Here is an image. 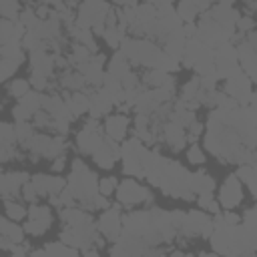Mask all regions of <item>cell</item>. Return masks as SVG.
<instances>
[{
    "label": "cell",
    "instance_id": "obj_1",
    "mask_svg": "<svg viewBox=\"0 0 257 257\" xmlns=\"http://www.w3.org/2000/svg\"><path fill=\"white\" fill-rule=\"evenodd\" d=\"M72 195L76 197V201H80L86 209L90 205V201L98 195V181H96V175L80 161V159H74L72 161V173L68 177V185H66Z\"/></svg>",
    "mask_w": 257,
    "mask_h": 257
},
{
    "label": "cell",
    "instance_id": "obj_2",
    "mask_svg": "<svg viewBox=\"0 0 257 257\" xmlns=\"http://www.w3.org/2000/svg\"><path fill=\"white\" fill-rule=\"evenodd\" d=\"M112 6L104 2H84L78 6L76 12V24L80 28H94L96 24H106V16Z\"/></svg>",
    "mask_w": 257,
    "mask_h": 257
},
{
    "label": "cell",
    "instance_id": "obj_3",
    "mask_svg": "<svg viewBox=\"0 0 257 257\" xmlns=\"http://www.w3.org/2000/svg\"><path fill=\"white\" fill-rule=\"evenodd\" d=\"M116 197L124 205H137V203H143V201H153L151 191L141 187L135 179H124L116 189Z\"/></svg>",
    "mask_w": 257,
    "mask_h": 257
},
{
    "label": "cell",
    "instance_id": "obj_4",
    "mask_svg": "<svg viewBox=\"0 0 257 257\" xmlns=\"http://www.w3.org/2000/svg\"><path fill=\"white\" fill-rule=\"evenodd\" d=\"M30 181L36 187L38 195H42V197H58L68 185V181H64V177H52V175H42V173L32 175Z\"/></svg>",
    "mask_w": 257,
    "mask_h": 257
},
{
    "label": "cell",
    "instance_id": "obj_5",
    "mask_svg": "<svg viewBox=\"0 0 257 257\" xmlns=\"http://www.w3.org/2000/svg\"><path fill=\"white\" fill-rule=\"evenodd\" d=\"M120 229H122V223H120V207L114 205V207L106 209L100 215V219H98V231L108 241H116L120 237Z\"/></svg>",
    "mask_w": 257,
    "mask_h": 257
},
{
    "label": "cell",
    "instance_id": "obj_6",
    "mask_svg": "<svg viewBox=\"0 0 257 257\" xmlns=\"http://www.w3.org/2000/svg\"><path fill=\"white\" fill-rule=\"evenodd\" d=\"M30 181V175L24 171H14V173H4L0 179V187H2V197L4 201H8L12 195L22 193V187Z\"/></svg>",
    "mask_w": 257,
    "mask_h": 257
},
{
    "label": "cell",
    "instance_id": "obj_7",
    "mask_svg": "<svg viewBox=\"0 0 257 257\" xmlns=\"http://www.w3.org/2000/svg\"><path fill=\"white\" fill-rule=\"evenodd\" d=\"M219 199H221V205H223L225 209H233V207H237V205L241 203V199H243V189H241V183H239L237 175L227 177V181H225L223 187H221Z\"/></svg>",
    "mask_w": 257,
    "mask_h": 257
},
{
    "label": "cell",
    "instance_id": "obj_8",
    "mask_svg": "<svg viewBox=\"0 0 257 257\" xmlns=\"http://www.w3.org/2000/svg\"><path fill=\"white\" fill-rule=\"evenodd\" d=\"M54 58L52 54H48L46 50H34L30 52V72L34 76H44L48 78L54 70Z\"/></svg>",
    "mask_w": 257,
    "mask_h": 257
},
{
    "label": "cell",
    "instance_id": "obj_9",
    "mask_svg": "<svg viewBox=\"0 0 257 257\" xmlns=\"http://www.w3.org/2000/svg\"><path fill=\"white\" fill-rule=\"evenodd\" d=\"M104 141L106 139L98 131H88V128H82L76 137V145H78V151L82 155H94L104 145Z\"/></svg>",
    "mask_w": 257,
    "mask_h": 257
},
{
    "label": "cell",
    "instance_id": "obj_10",
    "mask_svg": "<svg viewBox=\"0 0 257 257\" xmlns=\"http://www.w3.org/2000/svg\"><path fill=\"white\" fill-rule=\"evenodd\" d=\"M161 137L167 141V145H171L173 151H181L185 145H187V133H185V126H181L179 122H165L163 124V131H161Z\"/></svg>",
    "mask_w": 257,
    "mask_h": 257
},
{
    "label": "cell",
    "instance_id": "obj_11",
    "mask_svg": "<svg viewBox=\"0 0 257 257\" xmlns=\"http://www.w3.org/2000/svg\"><path fill=\"white\" fill-rule=\"evenodd\" d=\"M112 106H114L112 98H110L102 88H98L94 94H90V116H92V118L98 120L100 116H104L106 112H110Z\"/></svg>",
    "mask_w": 257,
    "mask_h": 257
},
{
    "label": "cell",
    "instance_id": "obj_12",
    "mask_svg": "<svg viewBox=\"0 0 257 257\" xmlns=\"http://www.w3.org/2000/svg\"><path fill=\"white\" fill-rule=\"evenodd\" d=\"M126 128H128V118H126L124 114H110V116H106V120H104L106 137L112 139V141L124 139Z\"/></svg>",
    "mask_w": 257,
    "mask_h": 257
},
{
    "label": "cell",
    "instance_id": "obj_13",
    "mask_svg": "<svg viewBox=\"0 0 257 257\" xmlns=\"http://www.w3.org/2000/svg\"><path fill=\"white\" fill-rule=\"evenodd\" d=\"M64 100L74 118L90 110V94H86V92H72V94L64 92Z\"/></svg>",
    "mask_w": 257,
    "mask_h": 257
},
{
    "label": "cell",
    "instance_id": "obj_14",
    "mask_svg": "<svg viewBox=\"0 0 257 257\" xmlns=\"http://www.w3.org/2000/svg\"><path fill=\"white\" fill-rule=\"evenodd\" d=\"M213 189H215V181H213V177L209 173L197 171V173L191 175V191L197 193L199 197L201 195H211Z\"/></svg>",
    "mask_w": 257,
    "mask_h": 257
},
{
    "label": "cell",
    "instance_id": "obj_15",
    "mask_svg": "<svg viewBox=\"0 0 257 257\" xmlns=\"http://www.w3.org/2000/svg\"><path fill=\"white\" fill-rule=\"evenodd\" d=\"M108 74L114 76V78H118L120 82H122V78H124L126 74H131V62H128V58L124 56L122 50H116V52L112 54L110 64H108Z\"/></svg>",
    "mask_w": 257,
    "mask_h": 257
},
{
    "label": "cell",
    "instance_id": "obj_16",
    "mask_svg": "<svg viewBox=\"0 0 257 257\" xmlns=\"http://www.w3.org/2000/svg\"><path fill=\"white\" fill-rule=\"evenodd\" d=\"M50 145H52V137L48 135H42V133H36L28 143H24L22 147L26 151H30L34 157H46L48 151H50Z\"/></svg>",
    "mask_w": 257,
    "mask_h": 257
},
{
    "label": "cell",
    "instance_id": "obj_17",
    "mask_svg": "<svg viewBox=\"0 0 257 257\" xmlns=\"http://www.w3.org/2000/svg\"><path fill=\"white\" fill-rule=\"evenodd\" d=\"M0 231H2V237H6L8 241H12L14 245H22L24 243V227H18L14 221H10L8 217H4L0 221Z\"/></svg>",
    "mask_w": 257,
    "mask_h": 257
},
{
    "label": "cell",
    "instance_id": "obj_18",
    "mask_svg": "<svg viewBox=\"0 0 257 257\" xmlns=\"http://www.w3.org/2000/svg\"><path fill=\"white\" fill-rule=\"evenodd\" d=\"M143 84L145 86H151V88H163V86H169V84H175L173 76L163 72V70H157V68H151L145 76H143Z\"/></svg>",
    "mask_w": 257,
    "mask_h": 257
},
{
    "label": "cell",
    "instance_id": "obj_19",
    "mask_svg": "<svg viewBox=\"0 0 257 257\" xmlns=\"http://www.w3.org/2000/svg\"><path fill=\"white\" fill-rule=\"evenodd\" d=\"M86 84V78L76 72V70H66L62 76H60V86L66 88V90H72V92H82Z\"/></svg>",
    "mask_w": 257,
    "mask_h": 257
},
{
    "label": "cell",
    "instance_id": "obj_20",
    "mask_svg": "<svg viewBox=\"0 0 257 257\" xmlns=\"http://www.w3.org/2000/svg\"><path fill=\"white\" fill-rule=\"evenodd\" d=\"M0 54H2V58H10V60H16L18 64H22V60H24L22 42L20 40H10L8 44H2L0 46Z\"/></svg>",
    "mask_w": 257,
    "mask_h": 257
},
{
    "label": "cell",
    "instance_id": "obj_21",
    "mask_svg": "<svg viewBox=\"0 0 257 257\" xmlns=\"http://www.w3.org/2000/svg\"><path fill=\"white\" fill-rule=\"evenodd\" d=\"M177 14L183 20V24H193L195 16H201V12L197 8V2H179L177 4Z\"/></svg>",
    "mask_w": 257,
    "mask_h": 257
},
{
    "label": "cell",
    "instance_id": "obj_22",
    "mask_svg": "<svg viewBox=\"0 0 257 257\" xmlns=\"http://www.w3.org/2000/svg\"><path fill=\"white\" fill-rule=\"evenodd\" d=\"M18 104H20V106H24V108L34 116L38 110H42V94H40L38 90H30L24 98H20V100H18Z\"/></svg>",
    "mask_w": 257,
    "mask_h": 257
},
{
    "label": "cell",
    "instance_id": "obj_23",
    "mask_svg": "<svg viewBox=\"0 0 257 257\" xmlns=\"http://www.w3.org/2000/svg\"><path fill=\"white\" fill-rule=\"evenodd\" d=\"M199 90H201V76H193V78L187 80L185 86L181 88V100H185V102H193V100H197Z\"/></svg>",
    "mask_w": 257,
    "mask_h": 257
},
{
    "label": "cell",
    "instance_id": "obj_24",
    "mask_svg": "<svg viewBox=\"0 0 257 257\" xmlns=\"http://www.w3.org/2000/svg\"><path fill=\"white\" fill-rule=\"evenodd\" d=\"M44 251L50 255V257H80L76 249L64 245V243H48L44 247Z\"/></svg>",
    "mask_w": 257,
    "mask_h": 257
},
{
    "label": "cell",
    "instance_id": "obj_25",
    "mask_svg": "<svg viewBox=\"0 0 257 257\" xmlns=\"http://www.w3.org/2000/svg\"><path fill=\"white\" fill-rule=\"evenodd\" d=\"M20 4L18 2H14V0H2L0 2V14H2V18L4 20H12V22H16L18 18H20Z\"/></svg>",
    "mask_w": 257,
    "mask_h": 257
},
{
    "label": "cell",
    "instance_id": "obj_26",
    "mask_svg": "<svg viewBox=\"0 0 257 257\" xmlns=\"http://www.w3.org/2000/svg\"><path fill=\"white\" fill-rule=\"evenodd\" d=\"M8 92H10V96H14L16 100H20V98H24V96L30 92V84H28V80H24V78H14V80H10V84H8Z\"/></svg>",
    "mask_w": 257,
    "mask_h": 257
},
{
    "label": "cell",
    "instance_id": "obj_27",
    "mask_svg": "<svg viewBox=\"0 0 257 257\" xmlns=\"http://www.w3.org/2000/svg\"><path fill=\"white\" fill-rule=\"evenodd\" d=\"M4 209H6V217L10 221H14V223L20 221V219H24L28 215V211L20 203H16V201H4Z\"/></svg>",
    "mask_w": 257,
    "mask_h": 257
},
{
    "label": "cell",
    "instance_id": "obj_28",
    "mask_svg": "<svg viewBox=\"0 0 257 257\" xmlns=\"http://www.w3.org/2000/svg\"><path fill=\"white\" fill-rule=\"evenodd\" d=\"M124 38H126V34H124V30H120L118 26L106 28V32H104V40H106V44L112 46V48H120V44H122Z\"/></svg>",
    "mask_w": 257,
    "mask_h": 257
},
{
    "label": "cell",
    "instance_id": "obj_29",
    "mask_svg": "<svg viewBox=\"0 0 257 257\" xmlns=\"http://www.w3.org/2000/svg\"><path fill=\"white\" fill-rule=\"evenodd\" d=\"M34 124H30V122H16L14 124V131H16V139H18V143H28L36 133H34Z\"/></svg>",
    "mask_w": 257,
    "mask_h": 257
},
{
    "label": "cell",
    "instance_id": "obj_30",
    "mask_svg": "<svg viewBox=\"0 0 257 257\" xmlns=\"http://www.w3.org/2000/svg\"><path fill=\"white\" fill-rule=\"evenodd\" d=\"M14 24L12 20H0V44H8L10 40H16V32H14Z\"/></svg>",
    "mask_w": 257,
    "mask_h": 257
},
{
    "label": "cell",
    "instance_id": "obj_31",
    "mask_svg": "<svg viewBox=\"0 0 257 257\" xmlns=\"http://www.w3.org/2000/svg\"><path fill=\"white\" fill-rule=\"evenodd\" d=\"M0 137H2V145L0 147H12L18 139H16V131H14V126L12 124H8V122H2V126H0Z\"/></svg>",
    "mask_w": 257,
    "mask_h": 257
},
{
    "label": "cell",
    "instance_id": "obj_32",
    "mask_svg": "<svg viewBox=\"0 0 257 257\" xmlns=\"http://www.w3.org/2000/svg\"><path fill=\"white\" fill-rule=\"evenodd\" d=\"M28 219L30 221H50V209L48 207H40V205H30L28 209Z\"/></svg>",
    "mask_w": 257,
    "mask_h": 257
},
{
    "label": "cell",
    "instance_id": "obj_33",
    "mask_svg": "<svg viewBox=\"0 0 257 257\" xmlns=\"http://www.w3.org/2000/svg\"><path fill=\"white\" fill-rule=\"evenodd\" d=\"M48 227H50V221H28V223L24 225V231H26L28 235H32V237H38V235L46 233Z\"/></svg>",
    "mask_w": 257,
    "mask_h": 257
},
{
    "label": "cell",
    "instance_id": "obj_34",
    "mask_svg": "<svg viewBox=\"0 0 257 257\" xmlns=\"http://www.w3.org/2000/svg\"><path fill=\"white\" fill-rule=\"evenodd\" d=\"M20 64L16 62V60H10V58H2L0 60V76H2V80H8L14 72H16V68H18Z\"/></svg>",
    "mask_w": 257,
    "mask_h": 257
},
{
    "label": "cell",
    "instance_id": "obj_35",
    "mask_svg": "<svg viewBox=\"0 0 257 257\" xmlns=\"http://www.w3.org/2000/svg\"><path fill=\"white\" fill-rule=\"evenodd\" d=\"M52 122H54V118L46 112V110H38L34 116H32V124L36 126V128H52Z\"/></svg>",
    "mask_w": 257,
    "mask_h": 257
},
{
    "label": "cell",
    "instance_id": "obj_36",
    "mask_svg": "<svg viewBox=\"0 0 257 257\" xmlns=\"http://www.w3.org/2000/svg\"><path fill=\"white\" fill-rule=\"evenodd\" d=\"M114 189H116V179L114 177H104V179L98 181V193L102 197H110Z\"/></svg>",
    "mask_w": 257,
    "mask_h": 257
},
{
    "label": "cell",
    "instance_id": "obj_37",
    "mask_svg": "<svg viewBox=\"0 0 257 257\" xmlns=\"http://www.w3.org/2000/svg\"><path fill=\"white\" fill-rule=\"evenodd\" d=\"M199 205H201V209H205V211H209L213 215H219V203L213 199V195H201L199 197Z\"/></svg>",
    "mask_w": 257,
    "mask_h": 257
},
{
    "label": "cell",
    "instance_id": "obj_38",
    "mask_svg": "<svg viewBox=\"0 0 257 257\" xmlns=\"http://www.w3.org/2000/svg\"><path fill=\"white\" fill-rule=\"evenodd\" d=\"M235 28H237L239 34H249V32H253V28H255V20H253L251 16H239Z\"/></svg>",
    "mask_w": 257,
    "mask_h": 257
},
{
    "label": "cell",
    "instance_id": "obj_39",
    "mask_svg": "<svg viewBox=\"0 0 257 257\" xmlns=\"http://www.w3.org/2000/svg\"><path fill=\"white\" fill-rule=\"evenodd\" d=\"M187 157H189V161H191V163H197V165L205 163V153L201 151V147H199L197 143H193V145L189 147V151H187Z\"/></svg>",
    "mask_w": 257,
    "mask_h": 257
},
{
    "label": "cell",
    "instance_id": "obj_40",
    "mask_svg": "<svg viewBox=\"0 0 257 257\" xmlns=\"http://www.w3.org/2000/svg\"><path fill=\"white\" fill-rule=\"evenodd\" d=\"M12 116H14L16 122H28V120L32 118V114H30L24 106H20V104H16V106L12 108Z\"/></svg>",
    "mask_w": 257,
    "mask_h": 257
},
{
    "label": "cell",
    "instance_id": "obj_41",
    "mask_svg": "<svg viewBox=\"0 0 257 257\" xmlns=\"http://www.w3.org/2000/svg\"><path fill=\"white\" fill-rule=\"evenodd\" d=\"M22 197H24L28 203L34 205V201H36V197H38V191H36V187L32 185V181H28V183L22 187Z\"/></svg>",
    "mask_w": 257,
    "mask_h": 257
},
{
    "label": "cell",
    "instance_id": "obj_42",
    "mask_svg": "<svg viewBox=\"0 0 257 257\" xmlns=\"http://www.w3.org/2000/svg\"><path fill=\"white\" fill-rule=\"evenodd\" d=\"M58 199H60V203H62V207H66V209H72L74 207V203H76V197L72 195V191L66 187L60 195H58Z\"/></svg>",
    "mask_w": 257,
    "mask_h": 257
},
{
    "label": "cell",
    "instance_id": "obj_43",
    "mask_svg": "<svg viewBox=\"0 0 257 257\" xmlns=\"http://www.w3.org/2000/svg\"><path fill=\"white\" fill-rule=\"evenodd\" d=\"M30 82H32L34 90H38V92L44 90V88H48V78H44V76H34V74H32Z\"/></svg>",
    "mask_w": 257,
    "mask_h": 257
},
{
    "label": "cell",
    "instance_id": "obj_44",
    "mask_svg": "<svg viewBox=\"0 0 257 257\" xmlns=\"http://www.w3.org/2000/svg\"><path fill=\"white\" fill-rule=\"evenodd\" d=\"M52 128H56L58 135L66 137V133H68V120H64V118H56V120L52 122Z\"/></svg>",
    "mask_w": 257,
    "mask_h": 257
},
{
    "label": "cell",
    "instance_id": "obj_45",
    "mask_svg": "<svg viewBox=\"0 0 257 257\" xmlns=\"http://www.w3.org/2000/svg\"><path fill=\"white\" fill-rule=\"evenodd\" d=\"M64 161H66L64 155L58 157V159H54V163H52V171H54V173H60V171L64 169Z\"/></svg>",
    "mask_w": 257,
    "mask_h": 257
},
{
    "label": "cell",
    "instance_id": "obj_46",
    "mask_svg": "<svg viewBox=\"0 0 257 257\" xmlns=\"http://www.w3.org/2000/svg\"><path fill=\"white\" fill-rule=\"evenodd\" d=\"M201 131H203V124H201V122H197V120H195V122L189 126V135L199 137V135H201Z\"/></svg>",
    "mask_w": 257,
    "mask_h": 257
},
{
    "label": "cell",
    "instance_id": "obj_47",
    "mask_svg": "<svg viewBox=\"0 0 257 257\" xmlns=\"http://www.w3.org/2000/svg\"><path fill=\"white\" fill-rule=\"evenodd\" d=\"M28 257H50V255H48L46 251H32Z\"/></svg>",
    "mask_w": 257,
    "mask_h": 257
},
{
    "label": "cell",
    "instance_id": "obj_48",
    "mask_svg": "<svg viewBox=\"0 0 257 257\" xmlns=\"http://www.w3.org/2000/svg\"><path fill=\"white\" fill-rule=\"evenodd\" d=\"M84 257H100V255H98V251L88 249V251H84Z\"/></svg>",
    "mask_w": 257,
    "mask_h": 257
},
{
    "label": "cell",
    "instance_id": "obj_49",
    "mask_svg": "<svg viewBox=\"0 0 257 257\" xmlns=\"http://www.w3.org/2000/svg\"><path fill=\"white\" fill-rule=\"evenodd\" d=\"M169 257H189V255H185V253H181V251H173Z\"/></svg>",
    "mask_w": 257,
    "mask_h": 257
},
{
    "label": "cell",
    "instance_id": "obj_50",
    "mask_svg": "<svg viewBox=\"0 0 257 257\" xmlns=\"http://www.w3.org/2000/svg\"><path fill=\"white\" fill-rule=\"evenodd\" d=\"M249 8H253V10H257V2H249Z\"/></svg>",
    "mask_w": 257,
    "mask_h": 257
},
{
    "label": "cell",
    "instance_id": "obj_51",
    "mask_svg": "<svg viewBox=\"0 0 257 257\" xmlns=\"http://www.w3.org/2000/svg\"><path fill=\"white\" fill-rule=\"evenodd\" d=\"M245 257H255V253H249V255H245Z\"/></svg>",
    "mask_w": 257,
    "mask_h": 257
}]
</instances>
